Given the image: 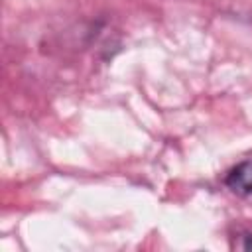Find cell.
I'll use <instances>...</instances> for the list:
<instances>
[{"label":"cell","instance_id":"1","mask_svg":"<svg viewBox=\"0 0 252 252\" xmlns=\"http://www.w3.org/2000/svg\"><path fill=\"white\" fill-rule=\"evenodd\" d=\"M224 185L238 197L252 195V158L242 159L224 175Z\"/></svg>","mask_w":252,"mask_h":252},{"label":"cell","instance_id":"2","mask_svg":"<svg viewBox=\"0 0 252 252\" xmlns=\"http://www.w3.org/2000/svg\"><path fill=\"white\" fill-rule=\"evenodd\" d=\"M232 248L238 250H252V232L250 230H240L234 240H232Z\"/></svg>","mask_w":252,"mask_h":252}]
</instances>
